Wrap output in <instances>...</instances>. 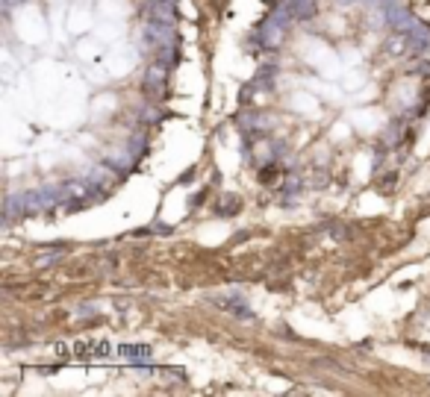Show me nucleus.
<instances>
[{
  "mask_svg": "<svg viewBox=\"0 0 430 397\" xmlns=\"http://www.w3.org/2000/svg\"><path fill=\"white\" fill-rule=\"evenodd\" d=\"M56 353H63V359H106L113 356V344L109 341H94V339H85V341H74V344H59Z\"/></svg>",
  "mask_w": 430,
  "mask_h": 397,
  "instance_id": "obj_1",
  "label": "nucleus"
},
{
  "mask_svg": "<svg viewBox=\"0 0 430 397\" xmlns=\"http://www.w3.org/2000/svg\"><path fill=\"white\" fill-rule=\"evenodd\" d=\"M147 12H151L154 18H159V21H171L174 18V6H171V0H151V6H147Z\"/></svg>",
  "mask_w": 430,
  "mask_h": 397,
  "instance_id": "obj_4",
  "label": "nucleus"
},
{
  "mask_svg": "<svg viewBox=\"0 0 430 397\" xmlns=\"http://www.w3.org/2000/svg\"><path fill=\"white\" fill-rule=\"evenodd\" d=\"M118 353L127 356L133 365H147L151 362V347H144V344H121Z\"/></svg>",
  "mask_w": 430,
  "mask_h": 397,
  "instance_id": "obj_2",
  "label": "nucleus"
},
{
  "mask_svg": "<svg viewBox=\"0 0 430 397\" xmlns=\"http://www.w3.org/2000/svg\"><path fill=\"white\" fill-rule=\"evenodd\" d=\"M144 92H147V94L165 92V71H163V68H154V71L144 77Z\"/></svg>",
  "mask_w": 430,
  "mask_h": 397,
  "instance_id": "obj_3",
  "label": "nucleus"
},
{
  "mask_svg": "<svg viewBox=\"0 0 430 397\" xmlns=\"http://www.w3.org/2000/svg\"><path fill=\"white\" fill-rule=\"evenodd\" d=\"M280 33H283V27H274V24H265L263 33H260V42L268 44V47H274L277 39H280Z\"/></svg>",
  "mask_w": 430,
  "mask_h": 397,
  "instance_id": "obj_5",
  "label": "nucleus"
}]
</instances>
